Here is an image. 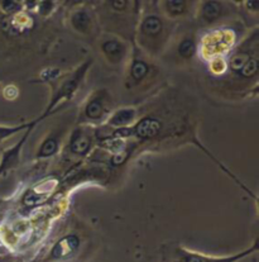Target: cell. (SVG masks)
Segmentation results:
<instances>
[{
  "instance_id": "6da1fadb",
  "label": "cell",
  "mask_w": 259,
  "mask_h": 262,
  "mask_svg": "<svg viewBox=\"0 0 259 262\" xmlns=\"http://www.w3.org/2000/svg\"><path fill=\"white\" fill-rule=\"evenodd\" d=\"M90 63H91L90 61L89 62H85L81 68L77 69L76 71L72 72L70 76L66 77V79L61 82L60 88H58L57 92L55 93V95H53L50 105H48V108L46 109V113H44L38 120L44 119V117L48 116V114L53 111V108H56V106H57V104L60 103V101L70 100L72 96H74L75 93H76V90L79 89V86H80V84H81L82 80H84L85 75H86V72L90 68Z\"/></svg>"
},
{
  "instance_id": "e0dca14e",
  "label": "cell",
  "mask_w": 259,
  "mask_h": 262,
  "mask_svg": "<svg viewBox=\"0 0 259 262\" xmlns=\"http://www.w3.org/2000/svg\"><path fill=\"white\" fill-rule=\"evenodd\" d=\"M166 7H167V12L173 17L181 15L186 9V3L180 0V2H166Z\"/></svg>"
},
{
  "instance_id": "2e32d148",
  "label": "cell",
  "mask_w": 259,
  "mask_h": 262,
  "mask_svg": "<svg viewBox=\"0 0 259 262\" xmlns=\"http://www.w3.org/2000/svg\"><path fill=\"white\" fill-rule=\"evenodd\" d=\"M195 52H196V45L194 39L185 38L178 45V55L182 58H191Z\"/></svg>"
},
{
  "instance_id": "8992f818",
  "label": "cell",
  "mask_w": 259,
  "mask_h": 262,
  "mask_svg": "<svg viewBox=\"0 0 259 262\" xmlns=\"http://www.w3.org/2000/svg\"><path fill=\"white\" fill-rule=\"evenodd\" d=\"M106 113L104 98L101 95H96L89 100L85 106V116L90 120H100Z\"/></svg>"
},
{
  "instance_id": "5b68a950",
  "label": "cell",
  "mask_w": 259,
  "mask_h": 262,
  "mask_svg": "<svg viewBox=\"0 0 259 262\" xmlns=\"http://www.w3.org/2000/svg\"><path fill=\"white\" fill-rule=\"evenodd\" d=\"M79 247V238L75 234L65 237L53 247L52 250V257L55 258H62L68 256L70 253L75 252Z\"/></svg>"
},
{
  "instance_id": "277c9868",
  "label": "cell",
  "mask_w": 259,
  "mask_h": 262,
  "mask_svg": "<svg viewBox=\"0 0 259 262\" xmlns=\"http://www.w3.org/2000/svg\"><path fill=\"white\" fill-rule=\"evenodd\" d=\"M36 124L31 125V127L27 129V132L24 133V136L20 138V141L18 143H15L14 146L10 147V148L5 149L3 151L2 157H0V176L4 175L7 171L12 170V168L17 167L18 164H19V160H20V154H22V147L26 140L28 138L29 133L32 132L33 127Z\"/></svg>"
},
{
  "instance_id": "30bf717a",
  "label": "cell",
  "mask_w": 259,
  "mask_h": 262,
  "mask_svg": "<svg viewBox=\"0 0 259 262\" xmlns=\"http://www.w3.org/2000/svg\"><path fill=\"white\" fill-rule=\"evenodd\" d=\"M135 118V111L134 109H120V111L114 113V116L111 117L109 120V124L113 125V127H125V125L130 124Z\"/></svg>"
},
{
  "instance_id": "ac0fdd59",
  "label": "cell",
  "mask_w": 259,
  "mask_h": 262,
  "mask_svg": "<svg viewBox=\"0 0 259 262\" xmlns=\"http://www.w3.org/2000/svg\"><path fill=\"white\" fill-rule=\"evenodd\" d=\"M258 71V61L257 58H249V60L247 61V63H245L244 66L242 68V70H240V75H243V76L245 77H250L253 76V75L257 74Z\"/></svg>"
},
{
  "instance_id": "7a4b0ae2",
  "label": "cell",
  "mask_w": 259,
  "mask_h": 262,
  "mask_svg": "<svg viewBox=\"0 0 259 262\" xmlns=\"http://www.w3.org/2000/svg\"><path fill=\"white\" fill-rule=\"evenodd\" d=\"M162 128V123L158 119L152 118V117H147V118L140 119L139 122L135 123L133 127L130 128H119L114 137H129V136H134L135 138L139 140H152L156 136H158L159 130Z\"/></svg>"
},
{
  "instance_id": "3957f363",
  "label": "cell",
  "mask_w": 259,
  "mask_h": 262,
  "mask_svg": "<svg viewBox=\"0 0 259 262\" xmlns=\"http://www.w3.org/2000/svg\"><path fill=\"white\" fill-rule=\"evenodd\" d=\"M258 250L257 242L250 247L249 250H245L243 252L238 253L234 256H226V257H214V256H205L201 253L191 252V251L182 250V248H177L176 250V255H177V262H238L242 258L247 257L250 253L255 252Z\"/></svg>"
},
{
  "instance_id": "7c38bea8",
  "label": "cell",
  "mask_w": 259,
  "mask_h": 262,
  "mask_svg": "<svg viewBox=\"0 0 259 262\" xmlns=\"http://www.w3.org/2000/svg\"><path fill=\"white\" fill-rule=\"evenodd\" d=\"M221 13V5L216 2H206L202 7V18L206 22H214L219 18Z\"/></svg>"
},
{
  "instance_id": "9a60e30c",
  "label": "cell",
  "mask_w": 259,
  "mask_h": 262,
  "mask_svg": "<svg viewBox=\"0 0 259 262\" xmlns=\"http://www.w3.org/2000/svg\"><path fill=\"white\" fill-rule=\"evenodd\" d=\"M39 120H33V122L31 123H27V124H20V125H13V127H7V125H0V143L3 142V141H5L7 138L12 137V136H14L15 133L20 132V130L23 129H28L29 127H31L32 124H34V123H38Z\"/></svg>"
},
{
  "instance_id": "9c48e42d",
  "label": "cell",
  "mask_w": 259,
  "mask_h": 262,
  "mask_svg": "<svg viewBox=\"0 0 259 262\" xmlns=\"http://www.w3.org/2000/svg\"><path fill=\"white\" fill-rule=\"evenodd\" d=\"M90 146H91V140H90L89 136L79 132L72 137L70 149L76 155H85L89 151Z\"/></svg>"
},
{
  "instance_id": "52a82bcc",
  "label": "cell",
  "mask_w": 259,
  "mask_h": 262,
  "mask_svg": "<svg viewBox=\"0 0 259 262\" xmlns=\"http://www.w3.org/2000/svg\"><path fill=\"white\" fill-rule=\"evenodd\" d=\"M101 50L105 53L106 57L111 61V62H120L125 55V47L122 42L116 41V39H109L105 41L101 46Z\"/></svg>"
},
{
  "instance_id": "ba28073f",
  "label": "cell",
  "mask_w": 259,
  "mask_h": 262,
  "mask_svg": "<svg viewBox=\"0 0 259 262\" xmlns=\"http://www.w3.org/2000/svg\"><path fill=\"white\" fill-rule=\"evenodd\" d=\"M140 29L144 36L157 37L163 29V23L157 15H148L140 24Z\"/></svg>"
},
{
  "instance_id": "8fae6325",
  "label": "cell",
  "mask_w": 259,
  "mask_h": 262,
  "mask_svg": "<svg viewBox=\"0 0 259 262\" xmlns=\"http://www.w3.org/2000/svg\"><path fill=\"white\" fill-rule=\"evenodd\" d=\"M149 72V66L146 61L140 60V58H134L130 66V77H132L134 81H140L144 77L148 75Z\"/></svg>"
},
{
  "instance_id": "4fadbf2b",
  "label": "cell",
  "mask_w": 259,
  "mask_h": 262,
  "mask_svg": "<svg viewBox=\"0 0 259 262\" xmlns=\"http://www.w3.org/2000/svg\"><path fill=\"white\" fill-rule=\"evenodd\" d=\"M72 26L79 32H87L90 27V17L85 10H79L71 18Z\"/></svg>"
},
{
  "instance_id": "5bb4252c",
  "label": "cell",
  "mask_w": 259,
  "mask_h": 262,
  "mask_svg": "<svg viewBox=\"0 0 259 262\" xmlns=\"http://www.w3.org/2000/svg\"><path fill=\"white\" fill-rule=\"evenodd\" d=\"M58 151V141H56V138H48L42 143V146L39 147V151L37 154L38 159H46V157L53 156L55 154H57Z\"/></svg>"
},
{
  "instance_id": "d6986e66",
  "label": "cell",
  "mask_w": 259,
  "mask_h": 262,
  "mask_svg": "<svg viewBox=\"0 0 259 262\" xmlns=\"http://www.w3.org/2000/svg\"><path fill=\"white\" fill-rule=\"evenodd\" d=\"M248 60H249V57H248L247 55H244V53H239V55L234 56V57L231 58V61H230L231 70L240 71V70H242L243 66L247 63Z\"/></svg>"
}]
</instances>
